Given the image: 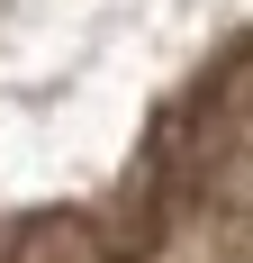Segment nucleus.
<instances>
[{"label": "nucleus", "mask_w": 253, "mask_h": 263, "mask_svg": "<svg viewBox=\"0 0 253 263\" xmlns=\"http://www.w3.org/2000/svg\"><path fill=\"white\" fill-rule=\"evenodd\" d=\"M0 263H126L118 254V236L109 227H81V218H46V227H27L18 245Z\"/></svg>", "instance_id": "f257e3e1"}]
</instances>
